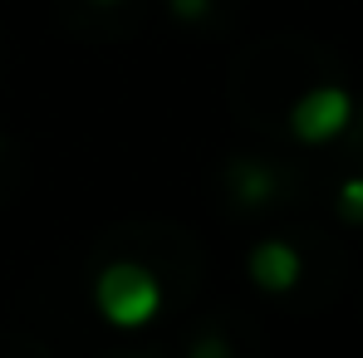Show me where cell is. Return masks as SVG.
I'll return each instance as SVG.
<instances>
[{
    "label": "cell",
    "instance_id": "cell-5",
    "mask_svg": "<svg viewBox=\"0 0 363 358\" xmlns=\"http://www.w3.org/2000/svg\"><path fill=\"white\" fill-rule=\"evenodd\" d=\"M339 211H344V221H363V177L339 186Z\"/></svg>",
    "mask_w": 363,
    "mask_h": 358
},
{
    "label": "cell",
    "instance_id": "cell-6",
    "mask_svg": "<svg viewBox=\"0 0 363 358\" xmlns=\"http://www.w3.org/2000/svg\"><path fill=\"white\" fill-rule=\"evenodd\" d=\"M186 358H231V349H226V344H221V339L211 334V339H196V344H191V354H186Z\"/></svg>",
    "mask_w": 363,
    "mask_h": 358
},
{
    "label": "cell",
    "instance_id": "cell-4",
    "mask_svg": "<svg viewBox=\"0 0 363 358\" xmlns=\"http://www.w3.org/2000/svg\"><path fill=\"white\" fill-rule=\"evenodd\" d=\"M226 181H231V191L241 196L245 206H260V201H270V196H275V172H270L265 162H250V157L231 162Z\"/></svg>",
    "mask_w": 363,
    "mask_h": 358
},
{
    "label": "cell",
    "instance_id": "cell-8",
    "mask_svg": "<svg viewBox=\"0 0 363 358\" xmlns=\"http://www.w3.org/2000/svg\"><path fill=\"white\" fill-rule=\"evenodd\" d=\"M99 5H113V0H99Z\"/></svg>",
    "mask_w": 363,
    "mask_h": 358
},
{
    "label": "cell",
    "instance_id": "cell-3",
    "mask_svg": "<svg viewBox=\"0 0 363 358\" xmlns=\"http://www.w3.org/2000/svg\"><path fill=\"white\" fill-rule=\"evenodd\" d=\"M250 280L260 290H270V295L295 290V280H300V250L285 245V240H260L250 250Z\"/></svg>",
    "mask_w": 363,
    "mask_h": 358
},
{
    "label": "cell",
    "instance_id": "cell-7",
    "mask_svg": "<svg viewBox=\"0 0 363 358\" xmlns=\"http://www.w3.org/2000/svg\"><path fill=\"white\" fill-rule=\"evenodd\" d=\"M211 10V0H172V15L177 20H201Z\"/></svg>",
    "mask_w": 363,
    "mask_h": 358
},
{
    "label": "cell",
    "instance_id": "cell-1",
    "mask_svg": "<svg viewBox=\"0 0 363 358\" xmlns=\"http://www.w3.org/2000/svg\"><path fill=\"white\" fill-rule=\"evenodd\" d=\"M94 299H99V314H104L108 324H118V329H138V324H147V319L162 309L157 280H152L143 265H133V260H113V265L99 275Z\"/></svg>",
    "mask_w": 363,
    "mask_h": 358
},
{
    "label": "cell",
    "instance_id": "cell-2",
    "mask_svg": "<svg viewBox=\"0 0 363 358\" xmlns=\"http://www.w3.org/2000/svg\"><path fill=\"white\" fill-rule=\"evenodd\" d=\"M349 113H354L349 94L334 89V84H324V89H309L300 104H295L290 128H295L300 142H329V138H339L349 128Z\"/></svg>",
    "mask_w": 363,
    "mask_h": 358
}]
</instances>
